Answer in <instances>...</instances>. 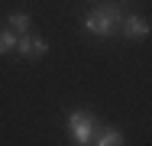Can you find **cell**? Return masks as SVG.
I'll return each instance as SVG.
<instances>
[{
	"instance_id": "3957f363",
	"label": "cell",
	"mask_w": 152,
	"mask_h": 146,
	"mask_svg": "<svg viewBox=\"0 0 152 146\" xmlns=\"http://www.w3.org/2000/svg\"><path fill=\"white\" fill-rule=\"evenodd\" d=\"M16 49H20V55L36 62V58H42L49 52V42L45 39H39V36H29V32H23V36H16Z\"/></svg>"
},
{
	"instance_id": "5b68a950",
	"label": "cell",
	"mask_w": 152,
	"mask_h": 146,
	"mask_svg": "<svg viewBox=\"0 0 152 146\" xmlns=\"http://www.w3.org/2000/svg\"><path fill=\"white\" fill-rule=\"evenodd\" d=\"M94 146H123V133L117 127H100L94 136Z\"/></svg>"
},
{
	"instance_id": "7a4b0ae2",
	"label": "cell",
	"mask_w": 152,
	"mask_h": 146,
	"mask_svg": "<svg viewBox=\"0 0 152 146\" xmlns=\"http://www.w3.org/2000/svg\"><path fill=\"white\" fill-rule=\"evenodd\" d=\"M68 130H71V140L78 146H91L97 130H100V123H97V117L91 111H71L68 114Z\"/></svg>"
},
{
	"instance_id": "52a82bcc",
	"label": "cell",
	"mask_w": 152,
	"mask_h": 146,
	"mask_svg": "<svg viewBox=\"0 0 152 146\" xmlns=\"http://www.w3.org/2000/svg\"><path fill=\"white\" fill-rule=\"evenodd\" d=\"M16 49V32H0V55H7V52H13Z\"/></svg>"
},
{
	"instance_id": "6da1fadb",
	"label": "cell",
	"mask_w": 152,
	"mask_h": 146,
	"mask_svg": "<svg viewBox=\"0 0 152 146\" xmlns=\"http://www.w3.org/2000/svg\"><path fill=\"white\" fill-rule=\"evenodd\" d=\"M120 20H123V13H120V3H100V7H94L91 13L84 16V29L91 32V36H113V32H120Z\"/></svg>"
},
{
	"instance_id": "277c9868",
	"label": "cell",
	"mask_w": 152,
	"mask_h": 146,
	"mask_svg": "<svg viewBox=\"0 0 152 146\" xmlns=\"http://www.w3.org/2000/svg\"><path fill=\"white\" fill-rule=\"evenodd\" d=\"M120 32L126 39H146V36H149V20H142V16H123L120 20Z\"/></svg>"
},
{
	"instance_id": "8992f818",
	"label": "cell",
	"mask_w": 152,
	"mask_h": 146,
	"mask_svg": "<svg viewBox=\"0 0 152 146\" xmlns=\"http://www.w3.org/2000/svg\"><path fill=\"white\" fill-rule=\"evenodd\" d=\"M7 26L13 29L16 36H23V32H29L32 20H29V13H10V16H7Z\"/></svg>"
}]
</instances>
